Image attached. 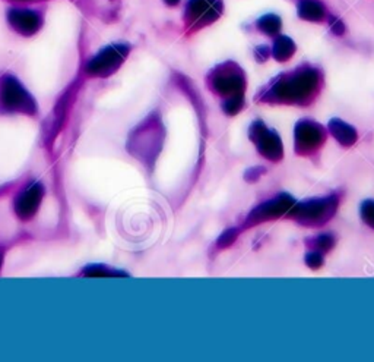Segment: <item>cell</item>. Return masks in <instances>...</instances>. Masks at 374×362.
Masks as SVG:
<instances>
[{
    "mask_svg": "<svg viewBox=\"0 0 374 362\" xmlns=\"http://www.w3.org/2000/svg\"><path fill=\"white\" fill-rule=\"evenodd\" d=\"M323 86L320 69L303 65L274 78L256 97L259 103L308 106L316 100Z\"/></svg>",
    "mask_w": 374,
    "mask_h": 362,
    "instance_id": "1",
    "label": "cell"
},
{
    "mask_svg": "<svg viewBox=\"0 0 374 362\" xmlns=\"http://www.w3.org/2000/svg\"><path fill=\"white\" fill-rule=\"evenodd\" d=\"M341 203V195L338 192L329 194L326 197H315L300 201L291 207L286 218L294 220L298 225L310 229H319L329 223L337 214Z\"/></svg>",
    "mask_w": 374,
    "mask_h": 362,
    "instance_id": "2",
    "label": "cell"
},
{
    "mask_svg": "<svg viewBox=\"0 0 374 362\" xmlns=\"http://www.w3.org/2000/svg\"><path fill=\"white\" fill-rule=\"evenodd\" d=\"M206 83L210 90L222 97V100L234 95H244L246 91V75L244 71L236 62H224L215 66L206 76Z\"/></svg>",
    "mask_w": 374,
    "mask_h": 362,
    "instance_id": "3",
    "label": "cell"
},
{
    "mask_svg": "<svg viewBox=\"0 0 374 362\" xmlns=\"http://www.w3.org/2000/svg\"><path fill=\"white\" fill-rule=\"evenodd\" d=\"M296 204V198L289 194H279L271 199L263 201L262 204L256 206L244 218V223L240 226L241 232L259 225L274 222L281 217H285L288 211Z\"/></svg>",
    "mask_w": 374,
    "mask_h": 362,
    "instance_id": "4",
    "label": "cell"
},
{
    "mask_svg": "<svg viewBox=\"0 0 374 362\" xmlns=\"http://www.w3.org/2000/svg\"><path fill=\"white\" fill-rule=\"evenodd\" d=\"M327 139V129L313 119H301L294 129V148L300 157L316 156Z\"/></svg>",
    "mask_w": 374,
    "mask_h": 362,
    "instance_id": "5",
    "label": "cell"
},
{
    "mask_svg": "<svg viewBox=\"0 0 374 362\" xmlns=\"http://www.w3.org/2000/svg\"><path fill=\"white\" fill-rule=\"evenodd\" d=\"M248 139L256 146L258 153L272 163H279L284 158V144L279 134L269 129L263 120H255L248 128Z\"/></svg>",
    "mask_w": 374,
    "mask_h": 362,
    "instance_id": "6",
    "label": "cell"
},
{
    "mask_svg": "<svg viewBox=\"0 0 374 362\" xmlns=\"http://www.w3.org/2000/svg\"><path fill=\"white\" fill-rule=\"evenodd\" d=\"M222 0H189L184 11L186 24L192 30L211 25L221 16Z\"/></svg>",
    "mask_w": 374,
    "mask_h": 362,
    "instance_id": "7",
    "label": "cell"
},
{
    "mask_svg": "<svg viewBox=\"0 0 374 362\" xmlns=\"http://www.w3.org/2000/svg\"><path fill=\"white\" fill-rule=\"evenodd\" d=\"M129 54V46L114 45L107 49H102L88 65V71L92 75H110L124 62Z\"/></svg>",
    "mask_w": 374,
    "mask_h": 362,
    "instance_id": "8",
    "label": "cell"
},
{
    "mask_svg": "<svg viewBox=\"0 0 374 362\" xmlns=\"http://www.w3.org/2000/svg\"><path fill=\"white\" fill-rule=\"evenodd\" d=\"M327 132L334 136L338 141V144L342 146L344 148L352 147L358 139L357 129L352 125L346 124L345 120H342L339 117H334V119L329 120Z\"/></svg>",
    "mask_w": 374,
    "mask_h": 362,
    "instance_id": "9",
    "label": "cell"
},
{
    "mask_svg": "<svg viewBox=\"0 0 374 362\" xmlns=\"http://www.w3.org/2000/svg\"><path fill=\"white\" fill-rule=\"evenodd\" d=\"M4 100L11 107H23L24 110L32 106L31 98L27 95L24 88L20 87L13 78H9L4 84Z\"/></svg>",
    "mask_w": 374,
    "mask_h": 362,
    "instance_id": "10",
    "label": "cell"
},
{
    "mask_svg": "<svg viewBox=\"0 0 374 362\" xmlns=\"http://www.w3.org/2000/svg\"><path fill=\"white\" fill-rule=\"evenodd\" d=\"M11 24L23 34H32L40 27V18L32 11L13 9L9 12Z\"/></svg>",
    "mask_w": 374,
    "mask_h": 362,
    "instance_id": "11",
    "label": "cell"
},
{
    "mask_svg": "<svg viewBox=\"0 0 374 362\" xmlns=\"http://www.w3.org/2000/svg\"><path fill=\"white\" fill-rule=\"evenodd\" d=\"M297 13L304 21L322 23L326 18V8L320 0H298Z\"/></svg>",
    "mask_w": 374,
    "mask_h": 362,
    "instance_id": "12",
    "label": "cell"
},
{
    "mask_svg": "<svg viewBox=\"0 0 374 362\" xmlns=\"http://www.w3.org/2000/svg\"><path fill=\"white\" fill-rule=\"evenodd\" d=\"M41 194L43 192H41V188L38 185H32L31 188H28L23 194V197L18 199V203H16L18 213L23 217L32 214L37 210V206L41 199Z\"/></svg>",
    "mask_w": 374,
    "mask_h": 362,
    "instance_id": "13",
    "label": "cell"
},
{
    "mask_svg": "<svg viewBox=\"0 0 374 362\" xmlns=\"http://www.w3.org/2000/svg\"><path fill=\"white\" fill-rule=\"evenodd\" d=\"M297 46L296 43L286 35H277L274 46H272V52L271 54L274 56V59L279 64H285L288 60L296 54Z\"/></svg>",
    "mask_w": 374,
    "mask_h": 362,
    "instance_id": "14",
    "label": "cell"
},
{
    "mask_svg": "<svg viewBox=\"0 0 374 362\" xmlns=\"http://www.w3.org/2000/svg\"><path fill=\"white\" fill-rule=\"evenodd\" d=\"M256 28L269 37H277L282 28L281 18L275 13H266L256 21Z\"/></svg>",
    "mask_w": 374,
    "mask_h": 362,
    "instance_id": "15",
    "label": "cell"
},
{
    "mask_svg": "<svg viewBox=\"0 0 374 362\" xmlns=\"http://www.w3.org/2000/svg\"><path fill=\"white\" fill-rule=\"evenodd\" d=\"M308 251H318L320 254H327L335 247V238L330 233H320L313 238H308L306 243Z\"/></svg>",
    "mask_w": 374,
    "mask_h": 362,
    "instance_id": "16",
    "label": "cell"
},
{
    "mask_svg": "<svg viewBox=\"0 0 374 362\" xmlns=\"http://www.w3.org/2000/svg\"><path fill=\"white\" fill-rule=\"evenodd\" d=\"M246 106V98L244 95H234V97H230V98H225L222 100V112L228 116H236L239 115Z\"/></svg>",
    "mask_w": 374,
    "mask_h": 362,
    "instance_id": "17",
    "label": "cell"
},
{
    "mask_svg": "<svg viewBox=\"0 0 374 362\" xmlns=\"http://www.w3.org/2000/svg\"><path fill=\"white\" fill-rule=\"evenodd\" d=\"M240 233H241V229H240V228H231V229L224 230V232L219 235V238L217 239V243H215V250H217V251H222V250L230 248V247L236 243V239L239 238Z\"/></svg>",
    "mask_w": 374,
    "mask_h": 362,
    "instance_id": "18",
    "label": "cell"
},
{
    "mask_svg": "<svg viewBox=\"0 0 374 362\" xmlns=\"http://www.w3.org/2000/svg\"><path fill=\"white\" fill-rule=\"evenodd\" d=\"M360 214L363 222L374 230V199H366L361 203Z\"/></svg>",
    "mask_w": 374,
    "mask_h": 362,
    "instance_id": "19",
    "label": "cell"
},
{
    "mask_svg": "<svg viewBox=\"0 0 374 362\" xmlns=\"http://www.w3.org/2000/svg\"><path fill=\"white\" fill-rule=\"evenodd\" d=\"M304 263L311 270H319L325 263L323 254H320L318 251H307V254L304 257Z\"/></svg>",
    "mask_w": 374,
    "mask_h": 362,
    "instance_id": "20",
    "label": "cell"
},
{
    "mask_svg": "<svg viewBox=\"0 0 374 362\" xmlns=\"http://www.w3.org/2000/svg\"><path fill=\"white\" fill-rule=\"evenodd\" d=\"M266 173V169L262 168V166H255L252 169H247V172L244 173V180L246 182H251V184H255L258 182V180Z\"/></svg>",
    "mask_w": 374,
    "mask_h": 362,
    "instance_id": "21",
    "label": "cell"
},
{
    "mask_svg": "<svg viewBox=\"0 0 374 362\" xmlns=\"http://www.w3.org/2000/svg\"><path fill=\"white\" fill-rule=\"evenodd\" d=\"M329 24H330L332 33H334L335 35H342L345 33V25H344V23L341 21L339 18L330 15L329 16Z\"/></svg>",
    "mask_w": 374,
    "mask_h": 362,
    "instance_id": "22",
    "label": "cell"
},
{
    "mask_svg": "<svg viewBox=\"0 0 374 362\" xmlns=\"http://www.w3.org/2000/svg\"><path fill=\"white\" fill-rule=\"evenodd\" d=\"M269 56H271V50H269L267 46L262 45V46H258L255 49V57L259 64H265L266 60L269 59Z\"/></svg>",
    "mask_w": 374,
    "mask_h": 362,
    "instance_id": "23",
    "label": "cell"
},
{
    "mask_svg": "<svg viewBox=\"0 0 374 362\" xmlns=\"http://www.w3.org/2000/svg\"><path fill=\"white\" fill-rule=\"evenodd\" d=\"M165 4H167L169 6H177L180 4V0H164Z\"/></svg>",
    "mask_w": 374,
    "mask_h": 362,
    "instance_id": "24",
    "label": "cell"
}]
</instances>
